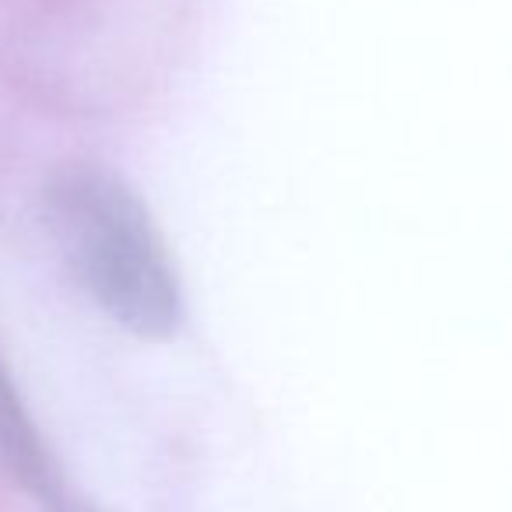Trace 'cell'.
I'll use <instances>...</instances> for the list:
<instances>
[{"instance_id":"1","label":"cell","mask_w":512,"mask_h":512,"mask_svg":"<svg viewBox=\"0 0 512 512\" xmlns=\"http://www.w3.org/2000/svg\"><path fill=\"white\" fill-rule=\"evenodd\" d=\"M46 228L74 285L141 341L183 323V285L144 200L116 172L74 165L46 186Z\"/></svg>"},{"instance_id":"2","label":"cell","mask_w":512,"mask_h":512,"mask_svg":"<svg viewBox=\"0 0 512 512\" xmlns=\"http://www.w3.org/2000/svg\"><path fill=\"white\" fill-rule=\"evenodd\" d=\"M0 463L32 491H50V456L0 355Z\"/></svg>"},{"instance_id":"3","label":"cell","mask_w":512,"mask_h":512,"mask_svg":"<svg viewBox=\"0 0 512 512\" xmlns=\"http://www.w3.org/2000/svg\"><path fill=\"white\" fill-rule=\"evenodd\" d=\"M50 512H88V509H85V505L64 502V498H53V509Z\"/></svg>"}]
</instances>
